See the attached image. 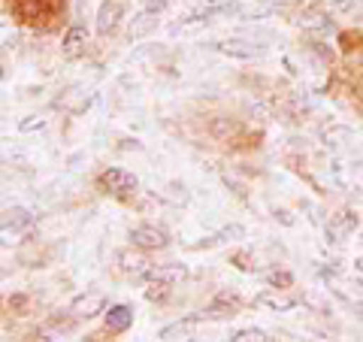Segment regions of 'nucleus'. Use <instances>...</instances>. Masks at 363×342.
Instances as JSON below:
<instances>
[{
    "label": "nucleus",
    "instance_id": "1",
    "mask_svg": "<svg viewBox=\"0 0 363 342\" xmlns=\"http://www.w3.org/2000/svg\"><path fill=\"white\" fill-rule=\"evenodd\" d=\"M124 13H128V0H104L97 9V33L100 37L116 33L118 25L124 21Z\"/></svg>",
    "mask_w": 363,
    "mask_h": 342
},
{
    "label": "nucleus",
    "instance_id": "2",
    "mask_svg": "<svg viewBox=\"0 0 363 342\" xmlns=\"http://www.w3.org/2000/svg\"><path fill=\"white\" fill-rule=\"evenodd\" d=\"M354 231H357V215L351 209H342V212L330 215V221L324 224V239L330 246H336V243H342V239L351 236Z\"/></svg>",
    "mask_w": 363,
    "mask_h": 342
},
{
    "label": "nucleus",
    "instance_id": "3",
    "mask_svg": "<svg viewBox=\"0 0 363 342\" xmlns=\"http://www.w3.org/2000/svg\"><path fill=\"white\" fill-rule=\"evenodd\" d=\"M218 52L227 55V58H236V61H255V58H264L267 49L257 43H248V40H240V37H230L224 43H215Z\"/></svg>",
    "mask_w": 363,
    "mask_h": 342
},
{
    "label": "nucleus",
    "instance_id": "4",
    "mask_svg": "<svg viewBox=\"0 0 363 342\" xmlns=\"http://www.w3.org/2000/svg\"><path fill=\"white\" fill-rule=\"evenodd\" d=\"M130 243L136 248H167L169 246V233L157 224H140L130 231Z\"/></svg>",
    "mask_w": 363,
    "mask_h": 342
},
{
    "label": "nucleus",
    "instance_id": "5",
    "mask_svg": "<svg viewBox=\"0 0 363 342\" xmlns=\"http://www.w3.org/2000/svg\"><path fill=\"white\" fill-rule=\"evenodd\" d=\"M100 185H104L109 194H116V197H128L130 191H136V179L130 173H124V170L112 167V170H106V173L100 176Z\"/></svg>",
    "mask_w": 363,
    "mask_h": 342
},
{
    "label": "nucleus",
    "instance_id": "6",
    "mask_svg": "<svg viewBox=\"0 0 363 342\" xmlns=\"http://www.w3.org/2000/svg\"><path fill=\"white\" fill-rule=\"evenodd\" d=\"M236 306H240V297L236 294H218L206 309H203V318H209V321H224V318H233L236 315Z\"/></svg>",
    "mask_w": 363,
    "mask_h": 342
},
{
    "label": "nucleus",
    "instance_id": "7",
    "mask_svg": "<svg viewBox=\"0 0 363 342\" xmlns=\"http://www.w3.org/2000/svg\"><path fill=\"white\" fill-rule=\"evenodd\" d=\"M104 309H106V297L100 291H88V294H82V297H76L73 306H70V312L76 318H94Z\"/></svg>",
    "mask_w": 363,
    "mask_h": 342
},
{
    "label": "nucleus",
    "instance_id": "8",
    "mask_svg": "<svg viewBox=\"0 0 363 342\" xmlns=\"http://www.w3.org/2000/svg\"><path fill=\"white\" fill-rule=\"evenodd\" d=\"M185 276H188L185 264H157V267L145 270L140 279H145V282H164V285H179Z\"/></svg>",
    "mask_w": 363,
    "mask_h": 342
},
{
    "label": "nucleus",
    "instance_id": "9",
    "mask_svg": "<svg viewBox=\"0 0 363 342\" xmlns=\"http://www.w3.org/2000/svg\"><path fill=\"white\" fill-rule=\"evenodd\" d=\"M255 303H257V306H267L269 312H291V309H297V303H300V300L294 297V294H281V288H276V291L257 294Z\"/></svg>",
    "mask_w": 363,
    "mask_h": 342
},
{
    "label": "nucleus",
    "instance_id": "10",
    "mask_svg": "<svg viewBox=\"0 0 363 342\" xmlns=\"http://www.w3.org/2000/svg\"><path fill=\"white\" fill-rule=\"evenodd\" d=\"M157 13H149V9H140V13L133 16V21L128 25V37L130 40H143V37H149V33L157 28Z\"/></svg>",
    "mask_w": 363,
    "mask_h": 342
},
{
    "label": "nucleus",
    "instance_id": "11",
    "mask_svg": "<svg viewBox=\"0 0 363 342\" xmlns=\"http://www.w3.org/2000/svg\"><path fill=\"white\" fill-rule=\"evenodd\" d=\"M85 45H88V31L85 28H70L67 31V37H64V55L67 58H79V55H85Z\"/></svg>",
    "mask_w": 363,
    "mask_h": 342
},
{
    "label": "nucleus",
    "instance_id": "12",
    "mask_svg": "<svg viewBox=\"0 0 363 342\" xmlns=\"http://www.w3.org/2000/svg\"><path fill=\"white\" fill-rule=\"evenodd\" d=\"M130 321H133L130 306H112L106 312V330H112V333H124V330L130 327Z\"/></svg>",
    "mask_w": 363,
    "mask_h": 342
},
{
    "label": "nucleus",
    "instance_id": "13",
    "mask_svg": "<svg viewBox=\"0 0 363 342\" xmlns=\"http://www.w3.org/2000/svg\"><path fill=\"white\" fill-rule=\"evenodd\" d=\"M91 104V100L85 97V91L82 88H67L64 94L58 97V106L64 112H73V116H79V112H85V106Z\"/></svg>",
    "mask_w": 363,
    "mask_h": 342
},
{
    "label": "nucleus",
    "instance_id": "14",
    "mask_svg": "<svg viewBox=\"0 0 363 342\" xmlns=\"http://www.w3.org/2000/svg\"><path fill=\"white\" fill-rule=\"evenodd\" d=\"M118 264H121V270L124 272H130V276H143L145 270H149V258H145L143 252H121L118 255Z\"/></svg>",
    "mask_w": 363,
    "mask_h": 342
},
{
    "label": "nucleus",
    "instance_id": "15",
    "mask_svg": "<svg viewBox=\"0 0 363 342\" xmlns=\"http://www.w3.org/2000/svg\"><path fill=\"white\" fill-rule=\"evenodd\" d=\"M194 327H197V315H188V318H182V321L164 327L157 339H188L191 333H194Z\"/></svg>",
    "mask_w": 363,
    "mask_h": 342
},
{
    "label": "nucleus",
    "instance_id": "16",
    "mask_svg": "<svg viewBox=\"0 0 363 342\" xmlns=\"http://www.w3.org/2000/svg\"><path fill=\"white\" fill-rule=\"evenodd\" d=\"M242 236H245V227H242V224H227V227H221V231H218V233H215V236H209V239H206V243H200L197 248H203V246H206V248H212V246L236 243V239H242Z\"/></svg>",
    "mask_w": 363,
    "mask_h": 342
},
{
    "label": "nucleus",
    "instance_id": "17",
    "mask_svg": "<svg viewBox=\"0 0 363 342\" xmlns=\"http://www.w3.org/2000/svg\"><path fill=\"white\" fill-rule=\"evenodd\" d=\"M30 221H33V215L28 212V209H21V206H16V209H9L6 212V219H4V233H18V231H25V227H30Z\"/></svg>",
    "mask_w": 363,
    "mask_h": 342
},
{
    "label": "nucleus",
    "instance_id": "18",
    "mask_svg": "<svg viewBox=\"0 0 363 342\" xmlns=\"http://www.w3.org/2000/svg\"><path fill=\"white\" fill-rule=\"evenodd\" d=\"M348 136H351V128H345V124H330V128L321 131V140H324V145H330V149L345 145Z\"/></svg>",
    "mask_w": 363,
    "mask_h": 342
},
{
    "label": "nucleus",
    "instance_id": "19",
    "mask_svg": "<svg viewBox=\"0 0 363 342\" xmlns=\"http://www.w3.org/2000/svg\"><path fill=\"white\" fill-rule=\"evenodd\" d=\"M240 131V124H236L233 118H212V124H209V133L215 136V140H230V136Z\"/></svg>",
    "mask_w": 363,
    "mask_h": 342
},
{
    "label": "nucleus",
    "instance_id": "20",
    "mask_svg": "<svg viewBox=\"0 0 363 342\" xmlns=\"http://www.w3.org/2000/svg\"><path fill=\"white\" fill-rule=\"evenodd\" d=\"M16 13L25 21H37L43 13V0H16Z\"/></svg>",
    "mask_w": 363,
    "mask_h": 342
},
{
    "label": "nucleus",
    "instance_id": "21",
    "mask_svg": "<svg viewBox=\"0 0 363 342\" xmlns=\"http://www.w3.org/2000/svg\"><path fill=\"white\" fill-rule=\"evenodd\" d=\"M272 16V6L269 4H255V6H242V21H264Z\"/></svg>",
    "mask_w": 363,
    "mask_h": 342
},
{
    "label": "nucleus",
    "instance_id": "22",
    "mask_svg": "<svg viewBox=\"0 0 363 342\" xmlns=\"http://www.w3.org/2000/svg\"><path fill=\"white\" fill-rule=\"evenodd\" d=\"M169 288H173V285H164V282H152V288L145 291V297H149L152 303H161V300H167V297H169Z\"/></svg>",
    "mask_w": 363,
    "mask_h": 342
},
{
    "label": "nucleus",
    "instance_id": "23",
    "mask_svg": "<svg viewBox=\"0 0 363 342\" xmlns=\"http://www.w3.org/2000/svg\"><path fill=\"white\" fill-rule=\"evenodd\" d=\"M45 124H49V121H45L43 116H28V118L18 121V131H21V133H33V131H43Z\"/></svg>",
    "mask_w": 363,
    "mask_h": 342
},
{
    "label": "nucleus",
    "instance_id": "24",
    "mask_svg": "<svg viewBox=\"0 0 363 342\" xmlns=\"http://www.w3.org/2000/svg\"><path fill=\"white\" fill-rule=\"evenodd\" d=\"M230 339H233V342H248V339H257V342H260V339H269V336H267L260 327H245V330H240V333H233Z\"/></svg>",
    "mask_w": 363,
    "mask_h": 342
},
{
    "label": "nucleus",
    "instance_id": "25",
    "mask_svg": "<svg viewBox=\"0 0 363 342\" xmlns=\"http://www.w3.org/2000/svg\"><path fill=\"white\" fill-rule=\"evenodd\" d=\"M267 282L272 285V288H281V291H285V288H291V285H294V276H291V272L281 270V272H269Z\"/></svg>",
    "mask_w": 363,
    "mask_h": 342
},
{
    "label": "nucleus",
    "instance_id": "26",
    "mask_svg": "<svg viewBox=\"0 0 363 342\" xmlns=\"http://www.w3.org/2000/svg\"><path fill=\"white\" fill-rule=\"evenodd\" d=\"M167 197L176 200V203H188V188L179 185V182H169V185H167Z\"/></svg>",
    "mask_w": 363,
    "mask_h": 342
},
{
    "label": "nucleus",
    "instance_id": "27",
    "mask_svg": "<svg viewBox=\"0 0 363 342\" xmlns=\"http://www.w3.org/2000/svg\"><path fill=\"white\" fill-rule=\"evenodd\" d=\"M169 4H173V0H143V9H149V13H157V16H161Z\"/></svg>",
    "mask_w": 363,
    "mask_h": 342
},
{
    "label": "nucleus",
    "instance_id": "28",
    "mask_svg": "<svg viewBox=\"0 0 363 342\" xmlns=\"http://www.w3.org/2000/svg\"><path fill=\"white\" fill-rule=\"evenodd\" d=\"M327 6L336 9V13H351L357 6V0H327Z\"/></svg>",
    "mask_w": 363,
    "mask_h": 342
},
{
    "label": "nucleus",
    "instance_id": "29",
    "mask_svg": "<svg viewBox=\"0 0 363 342\" xmlns=\"http://www.w3.org/2000/svg\"><path fill=\"white\" fill-rule=\"evenodd\" d=\"M276 219H279L281 224H294V219H291V212H288V209H276Z\"/></svg>",
    "mask_w": 363,
    "mask_h": 342
},
{
    "label": "nucleus",
    "instance_id": "30",
    "mask_svg": "<svg viewBox=\"0 0 363 342\" xmlns=\"http://www.w3.org/2000/svg\"><path fill=\"white\" fill-rule=\"evenodd\" d=\"M357 91H360V97H363V67H360V76H357Z\"/></svg>",
    "mask_w": 363,
    "mask_h": 342
}]
</instances>
